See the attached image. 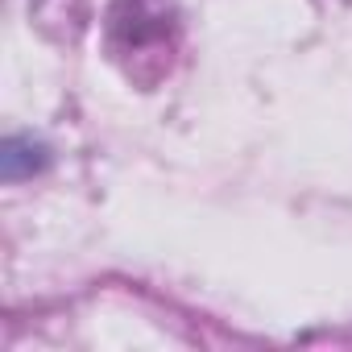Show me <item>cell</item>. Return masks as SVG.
<instances>
[{
  "label": "cell",
  "instance_id": "6da1fadb",
  "mask_svg": "<svg viewBox=\"0 0 352 352\" xmlns=\"http://www.w3.org/2000/svg\"><path fill=\"white\" fill-rule=\"evenodd\" d=\"M179 34L183 25L174 0H112L108 5V54L124 71V79L145 91L170 75L174 54H179Z\"/></svg>",
  "mask_w": 352,
  "mask_h": 352
},
{
  "label": "cell",
  "instance_id": "7a4b0ae2",
  "mask_svg": "<svg viewBox=\"0 0 352 352\" xmlns=\"http://www.w3.org/2000/svg\"><path fill=\"white\" fill-rule=\"evenodd\" d=\"M0 157H5V179H25V174L46 166V149L34 141H21V137H9Z\"/></svg>",
  "mask_w": 352,
  "mask_h": 352
}]
</instances>
